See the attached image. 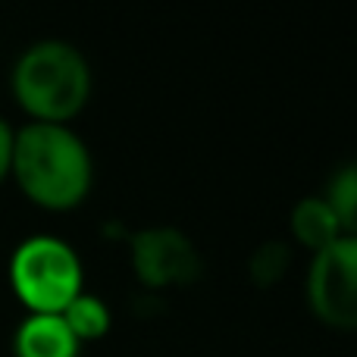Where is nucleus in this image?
<instances>
[{
    "instance_id": "obj_1",
    "label": "nucleus",
    "mask_w": 357,
    "mask_h": 357,
    "mask_svg": "<svg viewBox=\"0 0 357 357\" xmlns=\"http://www.w3.org/2000/svg\"><path fill=\"white\" fill-rule=\"evenodd\" d=\"M10 176L35 207L66 213L91 195L94 160L82 135L69 126L25 123L13 135Z\"/></svg>"
},
{
    "instance_id": "obj_2",
    "label": "nucleus",
    "mask_w": 357,
    "mask_h": 357,
    "mask_svg": "<svg viewBox=\"0 0 357 357\" xmlns=\"http://www.w3.org/2000/svg\"><path fill=\"white\" fill-rule=\"evenodd\" d=\"M10 88L29 123L69 126L91 100V66L75 44L44 38L16 56Z\"/></svg>"
},
{
    "instance_id": "obj_3",
    "label": "nucleus",
    "mask_w": 357,
    "mask_h": 357,
    "mask_svg": "<svg viewBox=\"0 0 357 357\" xmlns=\"http://www.w3.org/2000/svg\"><path fill=\"white\" fill-rule=\"evenodd\" d=\"M10 289L29 314H63L85 291L82 257L56 235H31L10 257Z\"/></svg>"
},
{
    "instance_id": "obj_4",
    "label": "nucleus",
    "mask_w": 357,
    "mask_h": 357,
    "mask_svg": "<svg viewBox=\"0 0 357 357\" xmlns=\"http://www.w3.org/2000/svg\"><path fill=\"white\" fill-rule=\"evenodd\" d=\"M304 301L323 326L357 333V235H339L329 248L310 254Z\"/></svg>"
},
{
    "instance_id": "obj_5",
    "label": "nucleus",
    "mask_w": 357,
    "mask_h": 357,
    "mask_svg": "<svg viewBox=\"0 0 357 357\" xmlns=\"http://www.w3.org/2000/svg\"><path fill=\"white\" fill-rule=\"evenodd\" d=\"M129 266L148 291L185 289L204 273L201 251L176 226H144L132 232Z\"/></svg>"
},
{
    "instance_id": "obj_6",
    "label": "nucleus",
    "mask_w": 357,
    "mask_h": 357,
    "mask_svg": "<svg viewBox=\"0 0 357 357\" xmlns=\"http://www.w3.org/2000/svg\"><path fill=\"white\" fill-rule=\"evenodd\" d=\"M82 345L60 314H29L13 333V357H79Z\"/></svg>"
},
{
    "instance_id": "obj_7",
    "label": "nucleus",
    "mask_w": 357,
    "mask_h": 357,
    "mask_svg": "<svg viewBox=\"0 0 357 357\" xmlns=\"http://www.w3.org/2000/svg\"><path fill=\"white\" fill-rule=\"evenodd\" d=\"M289 232H291V241H295L298 248L317 254V251L333 245V241L342 235V229H339L335 213L329 210V204L323 201V195H310V197H301V201L291 207Z\"/></svg>"
},
{
    "instance_id": "obj_8",
    "label": "nucleus",
    "mask_w": 357,
    "mask_h": 357,
    "mask_svg": "<svg viewBox=\"0 0 357 357\" xmlns=\"http://www.w3.org/2000/svg\"><path fill=\"white\" fill-rule=\"evenodd\" d=\"M60 317H63V323L69 326V333L79 339V345L104 339V335L113 329L110 304H107L100 295H94V291H82V295L75 298V301L69 304Z\"/></svg>"
},
{
    "instance_id": "obj_9",
    "label": "nucleus",
    "mask_w": 357,
    "mask_h": 357,
    "mask_svg": "<svg viewBox=\"0 0 357 357\" xmlns=\"http://www.w3.org/2000/svg\"><path fill=\"white\" fill-rule=\"evenodd\" d=\"M323 201L339 220L342 235H357V160H348L329 176Z\"/></svg>"
},
{
    "instance_id": "obj_10",
    "label": "nucleus",
    "mask_w": 357,
    "mask_h": 357,
    "mask_svg": "<svg viewBox=\"0 0 357 357\" xmlns=\"http://www.w3.org/2000/svg\"><path fill=\"white\" fill-rule=\"evenodd\" d=\"M291 270V245L289 241L270 238L264 245H257L248 257V276L257 289H273L285 279V273Z\"/></svg>"
},
{
    "instance_id": "obj_11",
    "label": "nucleus",
    "mask_w": 357,
    "mask_h": 357,
    "mask_svg": "<svg viewBox=\"0 0 357 357\" xmlns=\"http://www.w3.org/2000/svg\"><path fill=\"white\" fill-rule=\"evenodd\" d=\"M13 135H16V129H13V126L6 123L3 116H0V182L10 176V163H13Z\"/></svg>"
}]
</instances>
